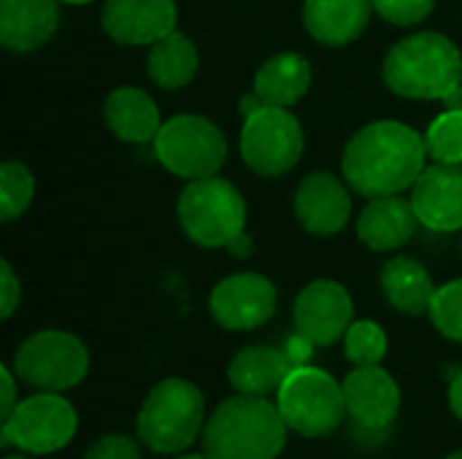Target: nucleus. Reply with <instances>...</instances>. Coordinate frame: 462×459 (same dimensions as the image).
I'll return each mask as SVG.
<instances>
[{
	"label": "nucleus",
	"mask_w": 462,
	"mask_h": 459,
	"mask_svg": "<svg viewBox=\"0 0 462 459\" xmlns=\"http://www.w3.org/2000/svg\"><path fill=\"white\" fill-rule=\"evenodd\" d=\"M425 160V135L403 122L382 119L349 138L341 157V176L363 197L403 195L428 168Z\"/></svg>",
	"instance_id": "1"
},
{
	"label": "nucleus",
	"mask_w": 462,
	"mask_h": 459,
	"mask_svg": "<svg viewBox=\"0 0 462 459\" xmlns=\"http://www.w3.org/2000/svg\"><path fill=\"white\" fill-rule=\"evenodd\" d=\"M382 78L409 100H449L462 89L460 49L441 32H411L384 54Z\"/></svg>",
	"instance_id": "2"
},
{
	"label": "nucleus",
	"mask_w": 462,
	"mask_h": 459,
	"mask_svg": "<svg viewBox=\"0 0 462 459\" xmlns=\"http://www.w3.org/2000/svg\"><path fill=\"white\" fill-rule=\"evenodd\" d=\"M287 433L276 403L238 392L206 419L200 441L211 459H276L287 446Z\"/></svg>",
	"instance_id": "3"
},
{
	"label": "nucleus",
	"mask_w": 462,
	"mask_h": 459,
	"mask_svg": "<svg viewBox=\"0 0 462 459\" xmlns=\"http://www.w3.org/2000/svg\"><path fill=\"white\" fill-rule=\"evenodd\" d=\"M206 427L203 392L187 379H162L141 403L135 433L143 446L157 454H184Z\"/></svg>",
	"instance_id": "4"
},
{
	"label": "nucleus",
	"mask_w": 462,
	"mask_h": 459,
	"mask_svg": "<svg viewBox=\"0 0 462 459\" xmlns=\"http://www.w3.org/2000/svg\"><path fill=\"white\" fill-rule=\"evenodd\" d=\"M176 216L181 233L200 249H227L246 233V200L222 176L187 181L176 203Z\"/></svg>",
	"instance_id": "5"
},
{
	"label": "nucleus",
	"mask_w": 462,
	"mask_h": 459,
	"mask_svg": "<svg viewBox=\"0 0 462 459\" xmlns=\"http://www.w3.org/2000/svg\"><path fill=\"white\" fill-rule=\"evenodd\" d=\"M276 406L287 427L303 438H328L349 417L344 384L311 365H295L290 371L276 392Z\"/></svg>",
	"instance_id": "6"
},
{
	"label": "nucleus",
	"mask_w": 462,
	"mask_h": 459,
	"mask_svg": "<svg viewBox=\"0 0 462 459\" xmlns=\"http://www.w3.org/2000/svg\"><path fill=\"white\" fill-rule=\"evenodd\" d=\"M11 368L38 392H68L87 379L89 349L73 333L38 330L16 346Z\"/></svg>",
	"instance_id": "7"
},
{
	"label": "nucleus",
	"mask_w": 462,
	"mask_h": 459,
	"mask_svg": "<svg viewBox=\"0 0 462 459\" xmlns=\"http://www.w3.org/2000/svg\"><path fill=\"white\" fill-rule=\"evenodd\" d=\"M154 154L168 173L195 181L222 170L227 160V138L208 116L179 114L162 122L154 138Z\"/></svg>",
	"instance_id": "8"
},
{
	"label": "nucleus",
	"mask_w": 462,
	"mask_h": 459,
	"mask_svg": "<svg viewBox=\"0 0 462 459\" xmlns=\"http://www.w3.org/2000/svg\"><path fill=\"white\" fill-rule=\"evenodd\" d=\"M306 149L300 119L290 108L260 106L244 116L241 157L249 170L265 179H279L295 170Z\"/></svg>",
	"instance_id": "9"
},
{
	"label": "nucleus",
	"mask_w": 462,
	"mask_h": 459,
	"mask_svg": "<svg viewBox=\"0 0 462 459\" xmlns=\"http://www.w3.org/2000/svg\"><path fill=\"white\" fill-rule=\"evenodd\" d=\"M79 430V414L60 392H38L19 400V406L3 419V446H14L24 454H54L65 449Z\"/></svg>",
	"instance_id": "10"
},
{
	"label": "nucleus",
	"mask_w": 462,
	"mask_h": 459,
	"mask_svg": "<svg viewBox=\"0 0 462 459\" xmlns=\"http://www.w3.org/2000/svg\"><path fill=\"white\" fill-rule=\"evenodd\" d=\"M276 284L254 271L233 273L222 279L208 295L211 319L230 333H252L268 325L276 314Z\"/></svg>",
	"instance_id": "11"
},
{
	"label": "nucleus",
	"mask_w": 462,
	"mask_h": 459,
	"mask_svg": "<svg viewBox=\"0 0 462 459\" xmlns=\"http://www.w3.org/2000/svg\"><path fill=\"white\" fill-rule=\"evenodd\" d=\"M352 322H355L352 295L336 279L309 281L292 303L295 333L319 349L344 341Z\"/></svg>",
	"instance_id": "12"
},
{
	"label": "nucleus",
	"mask_w": 462,
	"mask_h": 459,
	"mask_svg": "<svg viewBox=\"0 0 462 459\" xmlns=\"http://www.w3.org/2000/svg\"><path fill=\"white\" fill-rule=\"evenodd\" d=\"M352 187L346 184V179L328 173V170H317L309 173L298 189H295V219L298 225L319 238H330L338 235L341 230H346L349 219H352Z\"/></svg>",
	"instance_id": "13"
},
{
	"label": "nucleus",
	"mask_w": 462,
	"mask_h": 459,
	"mask_svg": "<svg viewBox=\"0 0 462 459\" xmlns=\"http://www.w3.org/2000/svg\"><path fill=\"white\" fill-rule=\"evenodd\" d=\"M176 0H106L103 32L122 46H152L176 30Z\"/></svg>",
	"instance_id": "14"
},
{
	"label": "nucleus",
	"mask_w": 462,
	"mask_h": 459,
	"mask_svg": "<svg viewBox=\"0 0 462 459\" xmlns=\"http://www.w3.org/2000/svg\"><path fill=\"white\" fill-rule=\"evenodd\" d=\"M344 400L349 419L368 430H387L401 411V387L382 365L355 368L344 381Z\"/></svg>",
	"instance_id": "15"
},
{
	"label": "nucleus",
	"mask_w": 462,
	"mask_h": 459,
	"mask_svg": "<svg viewBox=\"0 0 462 459\" xmlns=\"http://www.w3.org/2000/svg\"><path fill=\"white\" fill-rule=\"evenodd\" d=\"M411 206L420 225L433 233L462 230V165H428L411 187Z\"/></svg>",
	"instance_id": "16"
},
{
	"label": "nucleus",
	"mask_w": 462,
	"mask_h": 459,
	"mask_svg": "<svg viewBox=\"0 0 462 459\" xmlns=\"http://www.w3.org/2000/svg\"><path fill=\"white\" fill-rule=\"evenodd\" d=\"M60 24V0H0V43L27 54L51 41Z\"/></svg>",
	"instance_id": "17"
},
{
	"label": "nucleus",
	"mask_w": 462,
	"mask_h": 459,
	"mask_svg": "<svg viewBox=\"0 0 462 459\" xmlns=\"http://www.w3.org/2000/svg\"><path fill=\"white\" fill-rule=\"evenodd\" d=\"M420 227L411 200L401 195L371 197L357 216V238L371 252H393L406 246Z\"/></svg>",
	"instance_id": "18"
},
{
	"label": "nucleus",
	"mask_w": 462,
	"mask_h": 459,
	"mask_svg": "<svg viewBox=\"0 0 462 459\" xmlns=\"http://www.w3.org/2000/svg\"><path fill=\"white\" fill-rule=\"evenodd\" d=\"M374 0H303V24L322 46H349L371 24Z\"/></svg>",
	"instance_id": "19"
},
{
	"label": "nucleus",
	"mask_w": 462,
	"mask_h": 459,
	"mask_svg": "<svg viewBox=\"0 0 462 459\" xmlns=\"http://www.w3.org/2000/svg\"><path fill=\"white\" fill-rule=\"evenodd\" d=\"M103 119L108 130L125 143H154L162 119L154 97L141 87H116L103 103Z\"/></svg>",
	"instance_id": "20"
},
{
	"label": "nucleus",
	"mask_w": 462,
	"mask_h": 459,
	"mask_svg": "<svg viewBox=\"0 0 462 459\" xmlns=\"http://www.w3.org/2000/svg\"><path fill=\"white\" fill-rule=\"evenodd\" d=\"M311 87V62L300 51H279L268 57L252 81V92L263 106L292 108L306 97Z\"/></svg>",
	"instance_id": "21"
},
{
	"label": "nucleus",
	"mask_w": 462,
	"mask_h": 459,
	"mask_svg": "<svg viewBox=\"0 0 462 459\" xmlns=\"http://www.w3.org/2000/svg\"><path fill=\"white\" fill-rule=\"evenodd\" d=\"M292 368L295 363L287 352L271 346H246L233 354L227 365V381L241 395L268 398L271 392H279Z\"/></svg>",
	"instance_id": "22"
},
{
	"label": "nucleus",
	"mask_w": 462,
	"mask_h": 459,
	"mask_svg": "<svg viewBox=\"0 0 462 459\" xmlns=\"http://www.w3.org/2000/svg\"><path fill=\"white\" fill-rule=\"evenodd\" d=\"M379 284H382L387 303L395 311L409 314V317L428 314L439 289L428 268L417 262L414 257H393L390 262H384L379 273Z\"/></svg>",
	"instance_id": "23"
},
{
	"label": "nucleus",
	"mask_w": 462,
	"mask_h": 459,
	"mask_svg": "<svg viewBox=\"0 0 462 459\" xmlns=\"http://www.w3.org/2000/svg\"><path fill=\"white\" fill-rule=\"evenodd\" d=\"M198 68H200V51L195 41L179 30L168 32L165 38L149 46L146 76L152 78L154 87L165 92H176L192 84L198 76Z\"/></svg>",
	"instance_id": "24"
},
{
	"label": "nucleus",
	"mask_w": 462,
	"mask_h": 459,
	"mask_svg": "<svg viewBox=\"0 0 462 459\" xmlns=\"http://www.w3.org/2000/svg\"><path fill=\"white\" fill-rule=\"evenodd\" d=\"M35 197V176L19 160H5L0 165V219H19Z\"/></svg>",
	"instance_id": "25"
},
{
	"label": "nucleus",
	"mask_w": 462,
	"mask_h": 459,
	"mask_svg": "<svg viewBox=\"0 0 462 459\" xmlns=\"http://www.w3.org/2000/svg\"><path fill=\"white\" fill-rule=\"evenodd\" d=\"M425 149L433 162L462 165V106L441 111L425 130Z\"/></svg>",
	"instance_id": "26"
},
{
	"label": "nucleus",
	"mask_w": 462,
	"mask_h": 459,
	"mask_svg": "<svg viewBox=\"0 0 462 459\" xmlns=\"http://www.w3.org/2000/svg\"><path fill=\"white\" fill-rule=\"evenodd\" d=\"M387 349H390V341H387L384 327L371 319L352 322L344 335V354L355 368L382 365V360L387 357Z\"/></svg>",
	"instance_id": "27"
},
{
	"label": "nucleus",
	"mask_w": 462,
	"mask_h": 459,
	"mask_svg": "<svg viewBox=\"0 0 462 459\" xmlns=\"http://www.w3.org/2000/svg\"><path fill=\"white\" fill-rule=\"evenodd\" d=\"M428 317L444 338L462 344V276L436 289Z\"/></svg>",
	"instance_id": "28"
},
{
	"label": "nucleus",
	"mask_w": 462,
	"mask_h": 459,
	"mask_svg": "<svg viewBox=\"0 0 462 459\" xmlns=\"http://www.w3.org/2000/svg\"><path fill=\"white\" fill-rule=\"evenodd\" d=\"M433 8L436 0H374V11L395 27H411L425 22Z\"/></svg>",
	"instance_id": "29"
},
{
	"label": "nucleus",
	"mask_w": 462,
	"mask_h": 459,
	"mask_svg": "<svg viewBox=\"0 0 462 459\" xmlns=\"http://www.w3.org/2000/svg\"><path fill=\"white\" fill-rule=\"evenodd\" d=\"M84 459H141V446L127 436H103L84 452Z\"/></svg>",
	"instance_id": "30"
},
{
	"label": "nucleus",
	"mask_w": 462,
	"mask_h": 459,
	"mask_svg": "<svg viewBox=\"0 0 462 459\" xmlns=\"http://www.w3.org/2000/svg\"><path fill=\"white\" fill-rule=\"evenodd\" d=\"M22 303V281L8 260H0V317L11 319Z\"/></svg>",
	"instance_id": "31"
},
{
	"label": "nucleus",
	"mask_w": 462,
	"mask_h": 459,
	"mask_svg": "<svg viewBox=\"0 0 462 459\" xmlns=\"http://www.w3.org/2000/svg\"><path fill=\"white\" fill-rule=\"evenodd\" d=\"M0 381H3V403H0V419H5L16 406H19V400H16V381H19V376L14 373V368L11 365H3L0 368Z\"/></svg>",
	"instance_id": "32"
},
{
	"label": "nucleus",
	"mask_w": 462,
	"mask_h": 459,
	"mask_svg": "<svg viewBox=\"0 0 462 459\" xmlns=\"http://www.w3.org/2000/svg\"><path fill=\"white\" fill-rule=\"evenodd\" d=\"M447 403L452 409V414L462 422V373H457L449 384V392H447Z\"/></svg>",
	"instance_id": "33"
},
{
	"label": "nucleus",
	"mask_w": 462,
	"mask_h": 459,
	"mask_svg": "<svg viewBox=\"0 0 462 459\" xmlns=\"http://www.w3.org/2000/svg\"><path fill=\"white\" fill-rule=\"evenodd\" d=\"M227 249H230L233 254H238V257H246V254H252V241H249V235L244 233V235H241L238 241H233Z\"/></svg>",
	"instance_id": "34"
},
{
	"label": "nucleus",
	"mask_w": 462,
	"mask_h": 459,
	"mask_svg": "<svg viewBox=\"0 0 462 459\" xmlns=\"http://www.w3.org/2000/svg\"><path fill=\"white\" fill-rule=\"evenodd\" d=\"M173 459H211V457H208L206 452H203V454H187V452H184V454H176Z\"/></svg>",
	"instance_id": "35"
},
{
	"label": "nucleus",
	"mask_w": 462,
	"mask_h": 459,
	"mask_svg": "<svg viewBox=\"0 0 462 459\" xmlns=\"http://www.w3.org/2000/svg\"><path fill=\"white\" fill-rule=\"evenodd\" d=\"M60 3H65V5H87L92 0H60Z\"/></svg>",
	"instance_id": "36"
},
{
	"label": "nucleus",
	"mask_w": 462,
	"mask_h": 459,
	"mask_svg": "<svg viewBox=\"0 0 462 459\" xmlns=\"http://www.w3.org/2000/svg\"><path fill=\"white\" fill-rule=\"evenodd\" d=\"M5 459H30V457H24V452H22V454H11V457H5Z\"/></svg>",
	"instance_id": "37"
},
{
	"label": "nucleus",
	"mask_w": 462,
	"mask_h": 459,
	"mask_svg": "<svg viewBox=\"0 0 462 459\" xmlns=\"http://www.w3.org/2000/svg\"><path fill=\"white\" fill-rule=\"evenodd\" d=\"M447 459H462V452H455V454H449Z\"/></svg>",
	"instance_id": "38"
}]
</instances>
